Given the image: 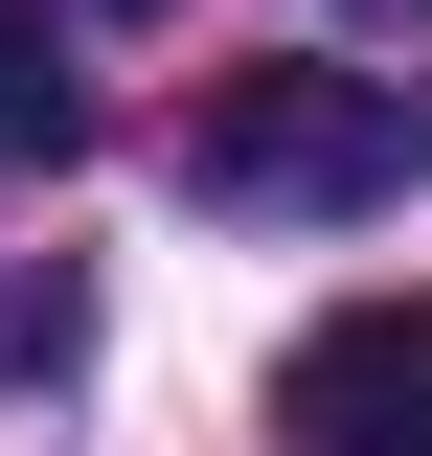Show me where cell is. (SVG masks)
I'll list each match as a JSON object with an SVG mask.
<instances>
[{
    "label": "cell",
    "mask_w": 432,
    "mask_h": 456,
    "mask_svg": "<svg viewBox=\"0 0 432 456\" xmlns=\"http://www.w3.org/2000/svg\"><path fill=\"white\" fill-rule=\"evenodd\" d=\"M341 23H432V0H341Z\"/></svg>",
    "instance_id": "cell-4"
},
{
    "label": "cell",
    "mask_w": 432,
    "mask_h": 456,
    "mask_svg": "<svg viewBox=\"0 0 432 456\" xmlns=\"http://www.w3.org/2000/svg\"><path fill=\"white\" fill-rule=\"evenodd\" d=\"M114 23H160V0H114Z\"/></svg>",
    "instance_id": "cell-5"
},
{
    "label": "cell",
    "mask_w": 432,
    "mask_h": 456,
    "mask_svg": "<svg viewBox=\"0 0 432 456\" xmlns=\"http://www.w3.org/2000/svg\"><path fill=\"white\" fill-rule=\"evenodd\" d=\"M68 137H92V92H68L46 0H0V160H68Z\"/></svg>",
    "instance_id": "cell-3"
},
{
    "label": "cell",
    "mask_w": 432,
    "mask_h": 456,
    "mask_svg": "<svg viewBox=\"0 0 432 456\" xmlns=\"http://www.w3.org/2000/svg\"><path fill=\"white\" fill-rule=\"evenodd\" d=\"M182 183H205V206H296V228H341V206L410 183V92H387V69H228V92L182 114Z\"/></svg>",
    "instance_id": "cell-1"
},
{
    "label": "cell",
    "mask_w": 432,
    "mask_h": 456,
    "mask_svg": "<svg viewBox=\"0 0 432 456\" xmlns=\"http://www.w3.org/2000/svg\"><path fill=\"white\" fill-rule=\"evenodd\" d=\"M273 434L296 456H432V297H341L273 365Z\"/></svg>",
    "instance_id": "cell-2"
}]
</instances>
